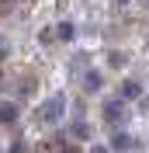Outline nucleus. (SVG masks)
<instances>
[{"mask_svg": "<svg viewBox=\"0 0 149 153\" xmlns=\"http://www.w3.org/2000/svg\"><path fill=\"white\" fill-rule=\"evenodd\" d=\"M63 115H66V97H63V94H52L49 101L38 105L35 118H38L42 125H56V122H63Z\"/></svg>", "mask_w": 149, "mask_h": 153, "instance_id": "nucleus-1", "label": "nucleus"}, {"mask_svg": "<svg viewBox=\"0 0 149 153\" xmlns=\"http://www.w3.org/2000/svg\"><path fill=\"white\" fill-rule=\"evenodd\" d=\"M128 101H121V97H108V101H104V108H101V115H104V122L111 125L114 132H118L121 125H125V118H128Z\"/></svg>", "mask_w": 149, "mask_h": 153, "instance_id": "nucleus-2", "label": "nucleus"}, {"mask_svg": "<svg viewBox=\"0 0 149 153\" xmlns=\"http://www.w3.org/2000/svg\"><path fill=\"white\" fill-rule=\"evenodd\" d=\"M111 150H118V153H128V150H139V139L135 136H128V132H114L111 136Z\"/></svg>", "mask_w": 149, "mask_h": 153, "instance_id": "nucleus-3", "label": "nucleus"}, {"mask_svg": "<svg viewBox=\"0 0 149 153\" xmlns=\"http://www.w3.org/2000/svg\"><path fill=\"white\" fill-rule=\"evenodd\" d=\"M118 97H121V101H139V97H142V84H139V80H132V76H128V80H121Z\"/></svg>", "mask_w": 149, "mask_h": 153, "instance_id": "nucleus-4", "label": "nucleus"}, {"mask_svg": "<svg viewBox=\"0 0 149 153\" xmlns=\"http://www.w3.org/2000/svg\"><path fill=\"white\" fill-rule=\"evenodd\" d=\"M18 118H21L18 101H0V125H14Z\"/></svg>", "mask_w": 149, "mask_h": 153, "instance_id": "nucleus-5", "label": "nucleus"}, {"mask_svg": "<svg viewBox=\"0 0 149 153\" xmlns=\"http://www.w3.org/2000/svg\"><path fill=\"white\" fill-rule=\"evenodd\" d=\"M101 87H104L101 70H87V73H83V91H87V94H97Z\"/></svg>", "mask_w": 149, "mask_h": 153, "instance_id": "nucleus-6", "label": "nucleus"}, {"mask_svg": "<svg viewBox=\"0 0 149 153\" xmlns=\"http://www.w3.org/2000/svg\"><path fill=\"white\" fill-rule=\"evenodd\" d=\"M73 35H76V25H73V21H59V28H56V38H59V42H73Z\"/></svg>", "mask_w": 149, "mask_h": 153, "instance_id": "nucleus-7", "label": "nucleus"}, {"mask_svg": "<svg viewBox=\"0 0 149 153\" xmlns=\"http://www.w3.org/2000/svg\"><path fill=\"white\" fill-rule=\"evenodd\" d=\"M73 136H76V139H90V125H87L83 118H76V122H73Z\"/></svg>", "mask_w": 149, "mask_h": 153, "instance_id": "nucleus-8", "label": "nucleus"}, {"mask_svg": "<svg viewBox=\"0 0 149 153\" xmlns=\"http://www.w3.org/2000/svg\"><path fill=\"white\" fill-rule=\"evenodd\" d=\"M108 63H111V66H121V63H125V52H121V49H111V52H108Z\"/></svg>", "mask_w": 149, "mask_h": 153, "instance_id": "nucleus-9", "label": "nucleus"}, {"mask_svg": "<svg viewBox=\"0 0 149 153\" xmlns=\"http://www.w3.org/2000/svg\"><path fill=\"white\" fill-rule=\"evenodd\" d=\"M28 150V143H24V139H14V143H10V150L7 153H24Z\"/></svg>", "mask_w": 149, "mask_h": 153, "instance_id": "nucleus-10", "label": "nucleus"}, {"mask_svg": "<svg viewBox=\"0 0 149 153\" xmlns=\"http://www.w3.org/2000/svg\"><path fill=\"white\" fill-rule=\"evenodd\" d=\"M38 42H42V45H49V42H52V28H45V31H42V35H38Z\"/></svg>", "mask_w": 149, "mask_h": 153, "instance_id": "nucleus-11", "label": "nucleus"}, {"mask_svg": "<svg viewBox=\"0 0 149 153\" xmlns=\"http://www.w3.org/2000/svg\"><path fill=\"white\" fill-rule=\"evenodd\" d=\"M90 153H108V146H90Z\"/></svg>", "mask_w": 149, "mask_h": 153, "instance_id": "nucleus-12", "label": "nucleus"}, {"mask_svg": "<svg viewBox=\"0 0 149 153\" xmlns=\"http://www.w3.org/2000/svg\"><path fill=\"white\" fill-rule=\"evenodd\" d=\"M63 153H80V146H66V150Z\"/></svg>", "mask_w": 149, "mask_h": 153, "instance_id": "nucleus-13", "label": "nucleus"}, {"mask_svg": "<svg viewBox=\"0 0 149 153\" xmlns=\"http://www.w3.org/2000/svg\"><path fill=\"white\" fill-rule=\"evenodd\" d=\"M142 111H149V94H146V97H142Z\"/></svg>", "mask_w": 149, "mask_h": 153, "instance_id": "nucleus-14", "label": "nucleus"}, {"mask_svg": "<svg viewBox=\"0 0 149 153\" xmlns=\"http://www.w3.org/2000/svg\"><path fill=\"white\" fill-rule=\"evenodd\" d=\"M114 7H128V0H114Z\"/></svg>", "mask_w": 149, "mask_h": 153, "instance_id": "nucleus-15", "label": "nucleus"}, {"mask_svg": "<svg viewBox=\"0 0 149 153\" xmlns=\"http://www.w3.org/2000/svg\"><path fill=\"white\" fill-rule=\"evenodd\" d=\"M142 4H146V7H149V0H142Z\"/></svg>", "mask_w": 149, "mask_h": 153, "instance_id": "nucleus-16", "label": "nucleus"}]
</instances>
